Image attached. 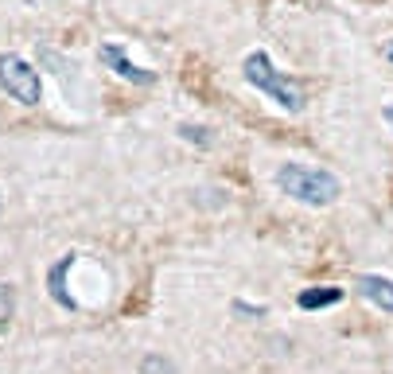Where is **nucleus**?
I'll use <instances>...</instances> for the list:
<instances>
[{"label":"nucleus","instance_id":"nucleus-1","mask_svg":"<svg viewBox=\"0 0 393 374\" xmlns=\"http://www.w3.org/2000/svg\"><path fill=\"white\" fill-rule=\"evenodd\" d=\"M276 187L304 207H331L343 195L339 176L327 168H308V164H281L276 168Z\"/></svg>","mask_w":393,"mask_h":374},{"label":"nucleus","instance_id":"nucleus-2","mask_svg":"<svg viewBox=\"0 0 393 374\" xmlns=\"http://www.w3.org/2000/svg\"><path fill=\"white\" fill-rule=\"evenodd\" d=\"M241 71H246V82H253L265 97H273L285 113H300V109H304V82L281 74L265 51H250L246 62H241Z\"/></svg>","mask_w":393,"mask_h":374},{"label":"nucleus","instance_id":"nucleus-3","mask_svg":"<svg viewBox=\"0 0 393 374\" xmlns=\"http://www.w3.org/2000/svg\"><path fill=\"white\" fill-rule=\"evenodd\" d=\"M0 90L12 94L20 106H39V102H43L39 74L32 71V62L20 59L16 51H4V55H0Z\"/></svg>","mask_w":393,"mask_h":374},{"label":"nucleus","instance_id":"nucleus-4","mask_svg":"<svg viewBox=\"0 0 393 374\" xmlns=\"http://www.w3.org/2000/svg\"><path fill=\"white\" fill-rule=\"evenodd\" d=\"M97 55H102V62H106L113 74H121L125 82H132V86H152L156 82V74L144 71V67H136V62H132L129 55L117 47V43H102V51H97Z\"/></svg>","mask_w":393,"mask_h":374},{"label":"nucleus","instance_id":"nucleus-5","mask_svg":"<svg viewBox=\"0 0 393 374\" xmlns=\"http://www.w3.org/2000/svg\"><path fill=\"white\" fill-rule=\"evenodd\" d=\"M74 261H78V254H62L59 257V266H51V273H47V292H51V301L55 304H62L67 312H78V301L71 296V289H67V273L74 269Z\"/></svg>","mask_w":393,"mask_h":374},{"label":"nucleus","instance_id":"nucleus-6","mask_svg":"<svg viewBox=\"0 0 393 374\" xmlns=\"http://www.w3.org/2000/svg\"><path fill=\"white\" fill-rule=\"evenodd\" d=\"M358 292H362V301H370L374 308L393 316V281L381 277V273H362L358 277Z\"/></svg>","mask_w":393,"mask_h":374},{"label":"nucleus","instance_id":"nucleus-7","mask_svg":"<svg viewBox=\"0 0 393 374\" xmlns=\"http://www.w3.org/2000/svg\"><path fill=\"white\" fill-rule=\"evenodd\" d=\"M343 301V289L339 285H315V289H304L296 296V304L304 312H320V308H331V304Z\"/></svg>","mask_w":393,"mask_h":374},{"label":"nucleus","instance_id":"nucleus-8","mask_svg":"<svg viewBox=\"0 0 393 374\" xmlns=\"http://www.w3.org/2000/svg\"><path fill=\"white\" fill-rule=\"evenodd\" d=\"M179 137H183V141H191V145H199V148H211V145H215L211 129H203V125H179Z\"/></svg>","mask_w":393,"mask_h":374},{"label":"nucleus","instance_id":"nucleus-9","mask_svg":"<svg viewBox=\"0 0 393 374\" xmlns=\"http://www.w3.org/2000/svg\"><path fill=\"white\" fill-rule=\"evenodd\" d=\"M12 308H16V289L12 285H0V327L12 320Z\"/></svg>","mask_w":393,"mask_h":374},{"label":"nucleus","instance_id":"nucleus-10","mask_svg":"<svg viewBox=\"0 0 393 374\" xmlns=\"http://www.w3.org/2000/svg\"><path fill=\"white\" fill-rule=\"evenodd\" d=\"M234 312H238V316H253V320H261V316H265V308H261V304H246V301H234Z\"/></svg>","mask_w":393,"mask_h":374},{"label":"nucleus","instance_id":"nucleus-11","mask_svg":"<svg viewBox=\"0 0 393 374\" xmlns=\"http://www.w3.org/2000/svg\"><path fill=\"white\" fill-rule=\"evenodd\" d=\"M141 371H144V374H167V362H164V359H144Z\"/></svg>","mask_w":393,"mask_h":374},{"label":"nucleus","instance_id":"nucleus-12","mask_svg":"<svg viewBox=\"0 0 393 374\" xmlns=\"http://www.w3.org/2000/svg\"><path fill=\"white\" fill-rule=\"evenodd\" d=\"M381 117H385V125H390V129H393V102H390V106H385V109H381Z\"/></svg>","mask_w":393,"mask_h":374},{"label":"nucleus","instance_id":"nucleus-13","mask_svg":"<svg viewBox=\"0 0 393 374\" xmlns=\"http://www.w3.org/2000/svg\"><path fill=\"white\" fill-rule=\"evenodd\" d=\"M385 59H390V62H393V43H385Z\"/></svg>","mask_w":393,"mask_h":374},{"label":"nucleus","instance_id":"nucleus-14","mask_svg":"<svg viewBox=\"0 0 393 374\" xmlns=\"http://www.w3.org/2000/svg\"><path fill=\"white\" fill-rule=\"evenodd\" d=\"M0 207H4V203H0Z\"/></svg>","mask_w":393,"mask_h":374}]
</instances>
